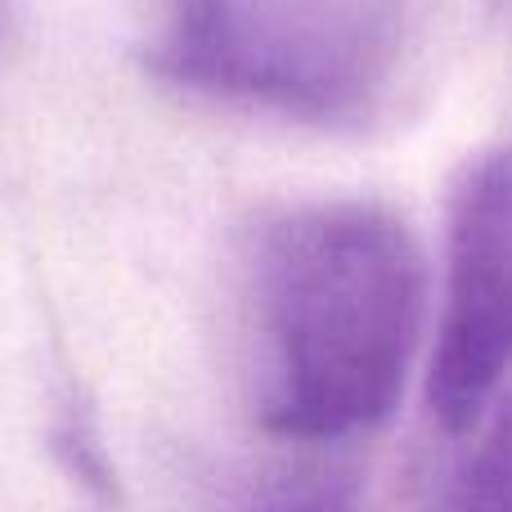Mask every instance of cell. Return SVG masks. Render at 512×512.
<instances>
[{"mask_svg":"<svg viewBox=\"0 0 512 512\" xmlns=\"http://www.w3.org/2000/svg\"><path fill=\"white\" fill-rule=\"evenodd\" d=\"M454 441L423 512H512V382Z\"/></svg>","mask_w":512,"mask_h":512,"instance_id":"4","label":"cell"},{"mask_svg":"<svg viewBox=\"0 0 512 512\" xmlns=\"http://www.w3.org/2000/svg\"><path fill=\"white\" fill-rule=\"evenodd\" d=\"M252 512H364L360 490L351 477L328 468H301L292 477L274 481Z\"/></svg>","mask_w":512,"mask_h":512,"instance_id":"5","label":"cell"},{"mask_svg":"<svg viewBox=\"0 0 512 512\" xmlns=\"http://www.w3.org/2000/svg\"><path fill=\"white\" fill-rule=\"evenodd\" d=\"M512 382V144L463 176L445 239V292L427 364V409L468 432Z\"/></svg>","mask_w":512,"mask_h":512,"instance_id":"3","label":"cell"},{"mask_svg":"<svg viewBox=\"0 0 512 512\" xmlns=\"http://www.w3.org/2000/svg\"><path fill=\"white\" fill-rule=\"evenodd\" d=\"M423 0H167L144 63L221 104L373 131L423 59Z\"/></svg>","mask_w":512,"mask_h":512,"instance_id":"2","label":"cell"},{"mask_svg":"<svg viewBox=\"0 0 512 512\" xmlns=\"http://www.w3.org/2000/svg\"><path fill=\"white\" fill-rule=\"evenodd\" d=\"M252 409L288 445H351L391 418L427 324V261L405 216L364 198L297 203L248 252Z\"/></svg>","mask_w":512,"mask_h":512,"instance_id":"1","label":"cell"}]
</instances>
